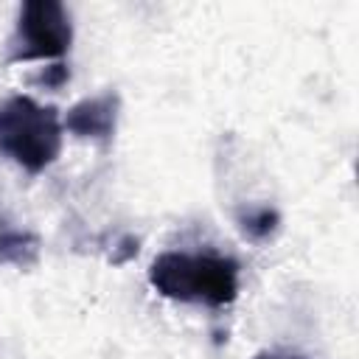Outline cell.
<instances>
[{
  "instance_id": "6da1fadb",
  "label": "cell",
  "mask_w": 359,
  "mask_h": 359,
  "mask_svg": "<svg viewBox=\"0 0 359 359\" xmlns=\"http://www.w3.org/2000/svg\"><path fill=\"white\" fill-rule=\"evenodd\" d=\"M241 266L224 252H160L149 266L151 289L174 303L222 309L238 297Z\"/></svg>"
},
{
  "instance_id": "7a4b0ae2",
  "label": "cell",
  "mask_w": 359,
  "mask_h": 359,
  "mask_svg": "<svg viewBox=\"0 0 359 359\" xmlns=\"http://www.w3.org/2000/svg\"><path fill=\"white\" fill-rule=\"evenodd\" d=\"M62 115L50 104L31 95H8L0 101V154L28 174L45 171L62 151Z\"/></svg>"
},
{
  "instance_id": "3957f363",
  "label": "cell",
  "mask_w": 359,
  "mask_h": 359,
  "mask_svg": "<svg viewBox=\"0 0 359 359\" xmlns=\"http://www.w3.org/2000/svg\"><path fill=\"white\" fill-rule=\"evenodd\" d=\"M73 45L70 11L59 0H28L20 6L6 62L62 59Z\"/></svg>"
},
{
  "instance_id": "8992f818",
  "label": "cell",
  "mask_w": 359,
  "mask_h": 359,
  "mask_svg": "<svg viewBox=\"0 0 359 359\" xmlns=\"http://www.w3.org/2000/svg\"><path fill=\"white\" fill-rule=\"evenodd\" d=\"M236 224H238V230H241L247 238L264 241V238H269V236L278 230L280 216H278V210L269 208V205H250V208H244L241 213H236Z\"/></svg>"
},
{
  "instance_id": "52a82bcc",
  "label": "cell",
  "mask_w": 359,
  "mask_h": 359,
  "mask_svg": "<svg viewBox=\"0 0 359 359\" xmlns=\"http://www.w3.org/2000/svg\"><path fill=\"white\" fill-rule=\"evenodd\" d=\"M252 359H303V356L286 353V351H261V353H255Z\"/></svg>"
},
{
  "instance_id": "5b68a950",
  "label": "cell",
  "mask_w": 359,
  "mask_h": 359,
  "mask_svg": "<svg viewBox=\"0 0 359 359\" xmlns=\"http://www.w3.org/2000/svg\"><path fill=\"white\" fill-rule=\"evenodd\" d=\"M36 250H39V241L34 233L20 230L0 216V264L25 266L36 258Z\"/></svg>"
},
{
  "instance_id": "277c9868",
  "label": "cell",
  "mask_w": 359,
  "mask_h": 359,
  "mask_svg": "<svg viewBox=\"0 0 359 359\" xmlns=\"http://www.w3.org/2000/svg\"><path fill=\"white\" fill-rule=\"evenodd\" d=\"M118 109H121V98L115 90H104L98 95L81 98L79 104H73L67 109V115L62 118L65 132L84 137V140H95V143H109L118 126Z\"/></svg>"
}]
</instances>
